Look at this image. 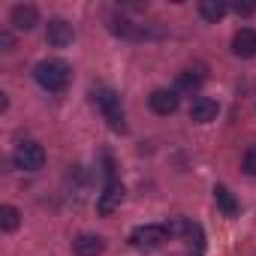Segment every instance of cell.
Returning <instances> with one entry per match:
<instances>
[{
	"label": "cell",
	"instance_id": "obj_1",
	"mask_svg": "<svg viewBox=\"0 0 256 256\" xmlns=\"http://www.w3.org/2000/svg\"><path fill=\"white\" fill-rule=\"evenodd\" d=\"M70 66L64 64V60H40L36 66H34V78H36V84L42 88V90H48V94H60V90H66V84H70Z\"/></svg>",
	"mask_w": 256,
	"mask_h": 256
},
{
	"label": "cell",
	"instance_id": "obj_2",
	"mask_svg": "<svg viewBox=\"0 0 256 256\" xmlns=\"http://www.w3.org/2000/svg\"><path fill=\"white\" fill-rule=\"evenodd\" d=\"M94 102L100 106V112L106 114L108 126L114 133H124L126 130V124H124V108H120V96L112 90V88H96L94 90Z\"/></svg>",
	"mask_w": 256,
	"mask_h": 256
},
{
	"label": "cell",
	"instance_id": "obj_3",
	"mask_svg": "<svg viewBox=\"0 0 256 256\" xmlns=\"http://www.w3.org/2000/svg\"><path fill=\"white\" fill-rule=\"evenodd\" d=\"M12 163L16 169L22 172H40L46 166V148L40 142H22L16 151H12Z\"/></svg>",
	"mask_w": 256,
	"mask_h": 256
},
{
	"label": "cell",
	"instance_id": "obj_4",
	"mask_svg": "<svg viewBox=\"0 0 256 256\" xmlns=\"http://www.w3.org/2000/svg\"><path fill=\"white\" fill-rule=\"evenodd\" d=\"M169 238H172L169 229H166V226H157V223H148V226H139V229L130 232V244H133L136 250H157V247H163Z\"/></svg>",
	"mask_w": 256,
	"mask_h": 256
},
{
	"label": "cell",
	"instance_id": "obj_5",
	"mask_svg": "<svg viewBox=\"0 0 256 256\" xmlns=\"http://www.w3.org/2000/svg\"><path fill=\"white\" fill-rule=\"evenodd\" d=\"M46 40H48V46H54V48H66V46L76 40V30H72L70 22L52 18V22L46 24Z\"/></svg>",
	"mask_w": 256,
	"mask_h": 256
},
{
	"label": "cell",
	"instance_id": "obj_6",
	"mask_svg": "<svg viewBox=\"0 0 256 256\" xmlns=\"http://www.w3.org/2000/svg\"><path fill=\"white\" fill-rule=\"evenodd\" d=\"M148 106H151L154 114H175V112H178V90L157 88V90L148 96Z\"/></svg>",
	"mask_w": 256,
	"mask_h": 256
},
{
	"label": "cell",
	"instance_id": "obj_7",
	"mask_svg": "<svg viewBox=\"0 0 256 256\" xmlns=\"http://www.w3.org/2000/svg\"><path fill=\"white\" fill-rule=\"evenodd\" d=\"M120 202H124V184H120V181H108L106 190H102L100 199H96V211H100V214H112Z\"/></svg>",
	"mask_w": 256,
	"mask_h": 256
},
{
	"label": "cell",
	"instance_id": "obj_8",
	"mask_svg": "<svg viewBox=\"0 0 256 256\" xmlns=\"http://www.w3.org/2000/svg\"><path fill=\"white\" fill-rule=\"evenodd\" d=\"M10 18H12V28L16 30H34L36 22H40V12L30 4H18V6H12V16Z\"/></svg>",
	"mask_w": 256,
	"mask_h": 256
},
{
	"label": "cell",
	"instance_id": "obj_9",
	"mask_svg": "<svg viewBox=\"0 0 256 256\" xmlns=\"http://www.w3.org/2000/svg\"><path fill=\"white\" fill-rule=\"evenodd\" d=\"M217 102L211 100V96H196L193 100V106H190V120H196V124H208V120H214L217 118Z\"/></svg>",
	"mask_w": 256,
	"mask_h": 256
},
{
	"label": "cell",
	"instance_id": "obj_10",
	"mask_svg": "<svg viewBox=\"0 0 256 256\" xmlns=\"http://www.w3.org/2000/svg\"><path fill=\"white\" fill-rule=\"evenodd\" d=\"M108 30L114 36H120V40H145L148 36V30L142 24H133V22H126V18H112Z\"/></svg>",
	"mask_w": 256,
	"mask_h": 256
},
{
	"label": "cell",
	"instance_id": "obj_11",
	"mask_svg": "<svg viewBox=\"0 0 256 256\" xmlns=\"http://www.w3.org/2000/svg\"><path fill=\"white\" fill-rule=\"evenodd\" d=\"M72 250H76V256H100V253L106 250V244H102L100 235L84 232V235H78V238L72 241Z\"/></svg>",
	"mask_w": 256,
	"mask_h": 256
},
{
	"label": "cell",
	"instance_id": "obj_12",
	"mask_svg": "<svg viewBox=\"0 0 256 256\" xmlns=\"http://www.w3.org/2000/svg\"><path fill=\"white\" fill-rule=\"evenodd\" d=\"M232 52H235L238 58H253V54H256V30H250V28L238 30V34L232 36Z\"/></svg>",
	"mask_w": 256,
	"mask_h": 256
},
{
	"label": "cell",
	"instance_id": "obj_13",
	"mask_svg": "<svg viewBox=\"0 0 256 256\" xmlns=\"http://www.w3.org/2000/svg\"><path fill=\"white\" fill-rule=\"evenodd\" d=\"M214 199H217V208H220L226 217H235V214H238V202H235V196H232L223 184L214 187Z\"/></svg>",
	"mask_w": 256,
	"mask_h": 256
},
{
	"label": "cell",
	"instance_id": "obj_14",
	"mask_svg": "<svg viewBox=\"0 0 256 256\" xmlns=\"http://www.w3.org/2000/svg\"><path fill=\"white\" fill-rule=\"evenodd\" d=\"M226 4H223V0H202V4H199V16L205 18V22H220L223 16H226Z\"/></svg>",
	"mask_w": 256,
	"mask_h": 256
},
{
	"label": "cell",
	"instance_id": "obj_15",
	"mask_svg": "<svg viewBox=\"0 0 256 256\" xmlns=\"http://www.w3.org/2000/svg\"><path fill=\"white\" fill-rule=\"evenodd\" d=\"M18 223H22V211L16 205H4V208H0V229H4V232H16Z\"/></svg>",
	"mask_w": 256,
	"mask_h": 256
},
{
	"label": "cell",
	"instance_id": "obj_16",
	"mask_svg": "<svg viewBox=\"0 0 256 256\" xmlns=\"http://www.w3.org/2000/svg\"><path fill=\"white\" fill-rule=\"evenodd\" d=\"M199 88H202V72L184 70V72L178 76V90H187V94H193V90H199Z\"/></svg>",
	"mask_w": 256,
	"mask_h": 256
},
{
	"label": "cell",
	"instance_id": "obj_17",
	"mask_svg": "<svg viewBox=\"0 0 256 256\" xmlns=\"http://www.w3.org/2000/svg\"><path fill=\"white\" fill-rule=\"evenodd\" d=\"M241 166H244V172H247V175H253V178H256V145H250V148L244 151Z\"/></svg>",
	"mask_w": 256,
	"mask_h": 256
},
{
	"label": "cell",
	"instance_id": "obj_18",
	"mask_svg": "<svg viewBox=\"0 0 256 256\" xmlns=\"http://www.w3.org/2000/svg\"><path fill=\"white\" fill-rule=\"evenodd\" d=\"M232 10H235L238 16H253V12H256V6H253V4H235Z\"/></svg>",
	"mask_w": 256,
	"mask_h": 256
},
{
	"label": "cell",
	"instance_id": "obj_19",
	"mask_svg": "<svg viewBox=\"0 0 256 256\" xmlns=\"http://www.w3.org/2000/svg\"><path fill=\"white\" fill-rule=\"evenodd\" d=\"M0 46H4V52H12V36L4 30V34H0Z\"/></svg>",
	"mask_w": 256,
	"mask_h": 256
}]
</instances>
